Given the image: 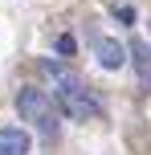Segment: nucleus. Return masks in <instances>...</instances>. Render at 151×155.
<instances>
[{
	"label": "nucleus",
	"mask_w": 151,
	"mask_h": 155,
	"mask_svg": "<svg viewBox=\"0 0 151 155\" xmlns=\"http://www.w3.org/2000/svg\"><path fill=\"white\" fill-rule=\"evenodd\" d=\"M12 102H16V110H21V118L33 123L41 135H57V106H53V98H49L45 90H37V86H21Z\"/></svg>",
	"instance_id": "nucleus-1"
},
{
	"label": "nucleus",
	"mask_w": 151,
	"mask_h": 155,
	"mask_svg": "<svg viewBox=\"0 0 151 155\" xmlns=\"http://www.w3.org/2000/svg\"><path fill=\"white\" fill-rule=\"evenodd\" d=\"M57 106H61L74 123H94V118H102V102L90 98L86 90L82 94H57Z\"/></svg>",
	"instance_id": "nucleus-2"
},
{
	"label": "nucleus",
	"mask_w": 151,
	"mask_h": 155,
	"mask_svg": "<svg viewBox=\"0 0 151 155\" xmlns=\"http://www.w3.org/2000/svg\"><path fill=\"white\" fill-rule=\"evenodd\" d=\"M41 70H45L49 78H53V86H57V94H82L86 90V82H82L74 70H65L61 61H41Z\"/></svg>",
	"instance_id": "nucleus-3"
},
{
	"label": "nucleus",
	"mask_w": 151,
	"mask_h": 155,
	"mask_svg": "<svg viewBox=\"0 0 151 155\" xmlns=\"http://www.w3.org/2000/svg\"><path fill=\"white\" fill-rule=\"evenodd\" d=\"M94 53H98V65H102V70H123V65H127V45H119L114 37H98Z\"/></svg>",
	"instance_id": "nucleus-4"
},
{
	"label": "nucleus",
	"mask_w": 151,
	"mask_h": 155,
	"mask_svg": "<svg viewBox=\"0 0 151 155\" xmlns=\"http://www.w3.org/2000/svg\"><path fill=\"white\" fill-rule=\"evenodd\" d=\"M33 139L25 127H0V155H29Z\"/></svg>",
	"instance_id": "nucleus-5"
},
{
	"label": "nucleus",
	"mask_w": 151,
	"mask_h": 155,
	"mask_svg": "<svg viewBox=\"0 0 151 155\" xmlns=\"http://www.w3.org/2000/svg\"><path fill=\"white\" fill-rule=\"evenodd\" d=\"M127 53L135 57V70H139V86H151V45L135 37V41L127 45Z\"/></svg>",
	"instance_id": "nucleus-6"
},
{
	"label": "nucleus",
	"mask_w": 151,
	"mask_h": 155,
	"mask_svg": "<svg viewBox=\"0 0 151 155\" xmlns=\"http://www.w3.org/2000/svg\"><path fill=\"white\" fill-rule=\"evenodd\" d=\"M74 49H78V41H74L70 33H61V37H57V53H61V57H70Z\"/></svg>",
	"instance_id": "nucleus-7"
},
{
	"label": "nucleus",
	"mask_w": 151,
	"mask_h": 155,
	"mask_svg": "<svg viewBox=\"0 0 151 155\" xmlns=\"http://www.w3.org/2000/svg\"><path fill=\"white\" fill-rule=\"evenodd\" d=\"M114 21L131 25V21H135V8H131V4H114Z\"/></svg>",
	"instance_id": "nucleus-8"
}]
</instances>
